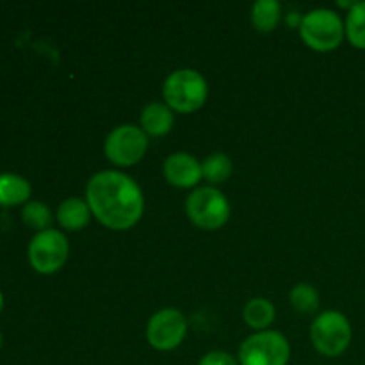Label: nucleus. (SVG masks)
I'll return each mask as SVG.
<instances>
[{"label":"nucleus","mask_w":365,"mask_h":365,"mask_svg":"<svg viewBox=\"0 0 365 365\" xmlns=\"http://www.w3.org/2000/svg\"><path fill=\"white\" fill-rule=\"evenodd\" d=\"M173 110L166 103L152 102L141 113V128L146 135H153V138L166 135L173 128Z\"/></svg>","instance_id":"11"},{"label":"nucleus","mask_w":365,"mask_h":365,"mask_svg":"<svg viewBox=\"0 0 365 365\" xmlns=\"http://www.w3.org/2000/svg\"><path fill=\"white\" fill-rule=\"evenodd\" d=\"M148 150V135L135 125H120L109 132L103 143L106 157L120 168L138 164Z\"/></svg>","instance_id":"8"},{"label":"nucleus","mask_w":365,"mask_h":365,"mask_svg":"<svg viewBox=\"0 0 365 365\" xmlns=\"http://www.w3.org/2000/svg\"><path fill=\"white\" fill-rule=\"evenodd\" d=\"M2 305H4V296L2 292H0V310H2Z\"/></svg>","instance_id":"21"},{"label":"nucleus","mask_w":365,"mask_h":365,"mask_svg":"<svg viewBox=\"0 0 365 365\" xmlns=\"http://www.w3.org/2000/svg\"><path fill=\"white\" fill-rule=\"evenodd\" d=\"M164 177L171 185L178 189H191L198 185V182L203 178L202 173V163H198L196 157L191 153L177 152L171 153L166 160H164Z\"/></svg>","instance_id":"10"},{"label":"nucleus","mask_w":365,"mask_h":365,"mask_svg":"<svg viewBox=\"0 0 365 365\" xmlns=\"http://www.w3.org/2000/svg\"><path fill=\"white\" fill-rule=\"evenodd\" d=\"M187 321L177 309H163L150 317L146 324V341L157 351H173L184 342Z\"/></svg>","instance_id":"9"},{"label":"nucleus","mask_w":365,"mask_h":365,"mask_svg":"<svg viewBox=\"0 0 365 365\" xmlns=\"http://www.w3.org/2000/svg\"><path fill=\"white\" fill-rule=\"evenodd\" d=\"M232 171H234V164H232L230 157L227 153H210L202 163L203 178L210 184H223L230 178Z\"/></svg>","instance_id":"16"},{"label":"nucleus","mask_w":365,"mask_h":365,"mask_svg":"<svg viewBox=\"0 0 365 365\" xmlns=\"http://www.w3.org/2000/svg\"><path fill=\"white\" fill-rule=\"evenodd\" d=\"M292 309L299 314H316L319 309V294L309 284H298L289 294Z\"/></svg>","instance_id":"18"},{"label":"nucleus","mask_w":365,"mask_h":365,"mask_svg":"<svg viewBox=\"0 0 365 365\" xmlns=\"http://www.w3.org/2000/svg\"><path fill=\"white\" fill-rule=\"evenodd\" d=\"M21 217H24L25 225H29V227L38 232L48 230L50 225H52V212L43 202L25 203L24 210H21Z\"/></svg>","instance_id":"19"},{"label":"nucleus","mask_w":365,"mask_h":365,"mask_svg":"<svg viewBox=\"0 0 365 365\" xmlns=\"http://www.w3.org/2000/svg\"><path fill=\"white\" fill-rule=\"evenodd\" d=\"M56 216L61 227L70 232H77L88 227L93 214L86 200L78 198V196H71V198H66L61 203Z\"/></svg>","instance_id":"12"},{"label":"nucleus","mask_w":365,"mask_h":365,"mask_svg":"<svg viewBox=\"0 0 365 365\" xmlns=\"http://www.w3.org/2000/svg\"><path fill=\"white\" fill-rule=\"evenodd\" d=\"M31 196V184L20 175H0V205L11 207L27 202Z\"/></svg>","instance_id":"14"},{"label":"nucleus","mask_w":365,"mask_h":365,"mask_svg":"<svg viewBox=\"0 0 365 365\" xmlns=\"http://www.w3.org/2000/svg\"><path fill=\"white\" fill-rule=\"evenodd\" d=\"M185 212L202 230H217L230 220V203L220 189L198 187L187 196Z\"/></svg>","instance_id":"5"},{"label":"nucleus","mask_w":365,"mask_h":365,"mask_svg":"<svg viewBox=\"0 0 365 365\" xmlns=\"http://www.w3.org/2000/svg\"><path fill=\"white\" fill-rule=\"evenodd\" d=\"M164 103L175 113L191 114L202 109L209 96L207 81L200 71L191 68L175 70L168 75L163 88Z\"/></svg>","instance_id":"2"},{"label":"nucleus","mask_w":365,"mask_h":365,"mask_svg":"<svg viewBox=\"0 0 365 365\" xmlns=\"http://www.w3.org/2000/svg\"><path fill=\"white\" fill-rule=\"evenodd\" d=\"M282 18V6L277 0H259L252 7V24L259 32H273Z\"/></svg>","instance_id":"15"},{"label":"nucleus","mask_w":365,"mask_h":365,"mask_svg":"<svg viewBox=\"0 0 365 365\" xmlns=\"http://www.w3.org/2000/svg\"><path fill=\"white\" fill-rule=\"evenodd\" d=\"M198 365H239V360L227 351H210L202 356Z\"/></svg>","instance_id":"20"},{"label":"nucleus","mask_w":365,"mask_h":365,"mask_svg":"<svg viewBox=\"0 0 365 365\" xmlns=\"http://www.w3.org/2000/svg\"><path fill=\"white\" fill-rule=\"evenodd\" d=\"M299 34L309 48L316 52H331L344 41V20L331 9H314L302 18Z\"/></svg>","instance_id":"3"},{"label":"nucleus","mask_w":365,"mask_h":365,"mask_svg":"<svg viewBox=\"0 0 365 365\" xmlns=\"http://www.w3.org/2000/svg\"><path fill=\"white\" fill-rule=\"evenodd\" d=\"M242 317L245 323L255 331H264L273 324L274 317H277V310L274 305L266 298H253L246 303L245 310H242Z\"/></svg>","instance_id":"13"},{"label":"nucleus","mask_w":365,"mask_h":365,"mask_svg":"<svg viewBox=\"0 0 365 365\" xmlns=\"http://www.w3.org/2000/svg\"><path fill=\"white\" fill-rule=\"evenodd\" d=\"M346 38L355 48L365 50V0L353 4L344 21Z\"/></svg>","instance_id":"17"},{"label":"nucleus","mask_w":365,"mask_h":365,"mask_svg":"<svg viewBox=\"0 0 365 365\" xmlns=\"http://www.w3.org/2000/svg\"><path fill=\"white\" fill-rule=\"evenodd\" d=\"M353 339L348 317L339 310H327L314 319L310 328V341L319 355L335 359L349 348Z\"/></svg>","instance_id":"4"},{"label":"nucleus","mask_w":365,"mask_h":365,"mask_svg":"<svg viewBox=\"0 0 365 365\" xmlns=\"http://www.w3.org/2000/svg\"><path fill=\"white\" fill-rule=\"evenodd\" d=\"M0 348H2V334H0Z\"/></svg>","instance_id":"22"},{"label":"nucleus","mask_w":365,"mask_h":365,"mask_svg":"<svg viewBox=\"0 0 365 365\" xmlns=\"http://www.w3.org/2000/svg\"><path fill=\"white\" fill-rule=\"evenodd\" d=\"M70 245L63 232L56 228L38 232L29 245V262L38 273L53 274L66 264Z\"/></svg>","instance_id":"7"},{"label":"nucleus","mask_w":365,"mask_h":365,"mask_svg":"<svg viewBox=\"0 0 365 365\" xmlns=\"http://www.w3.org/2000/svg\"><path fill=\"white\" fill-rule=\"evenodd\" d=\"M91 214L110 230H128L143 217L145 198L141 187L121 171H98L86 187Z\"/></svg>","instance_id":"1"},{"label":"nucleus","mask_w":365,"mask_h":365,"mask_svg":"<svg viewBox=\"0 0 365 365\" xmlns=\"http://www.w3.org/2000/svg\"><path fill=\"white\" fill-rule=\"evenodd\" d=\"M291 346L280 331L264 330L250 335L239 348V365H287Z\"/></svg>","instance_id":"6"}]
</instances>
